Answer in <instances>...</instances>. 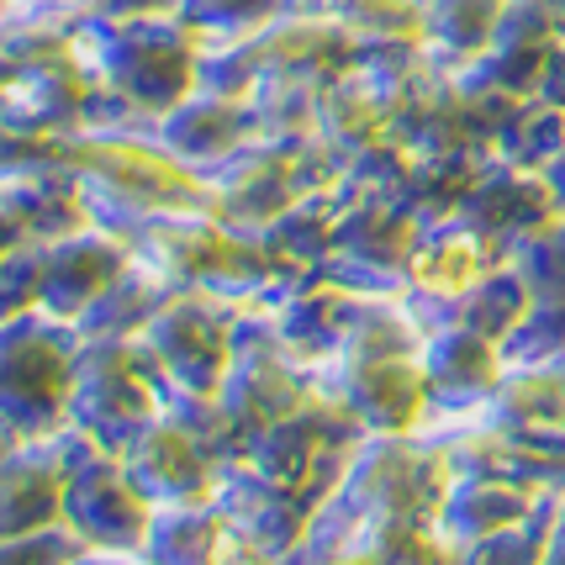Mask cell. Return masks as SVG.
<instances>
[{"label":"cell","instance_id":"obj_1","mask_svg":"<svg viewBox=\"0 0 565 565\" xmlns=\"http://www.w3.org/2000/svg\"><path fill=\"white\" fill-rule=\"evenodd\" d=\"M64 164L79 180V196L90 217L127 233L132 222L180 212V206H212L206 174L191 170L180 153L159 143L153 127L111 122V127H79L64 138Z\"/></svg>","mask_w":565,"mask_h":565},{"label":"cell","instance_id":"obj_2","mask_svg":"<svg viewBox=\"0 0 565 565\" xmlns=\"http://www.w3.org/2000/svg\"><path fill=\"white\" fill-rule=\"evenodd\" d=\"M159 407H164L159 370L138 339H79L64 418L79 423L100 449L122 455Z\"/></svg>","mask_w":565,"mask_h":565},{"label":"cell","instance_id":"obj_3","mask_svg":"<svg viewBox=\"0 0 565 565\" xmlns=\"http://www.w3.org/2000/svg\"><path fill=\"white\" fill-rule=\"evenodd\" d=\"M74 354H79V328L43 307L0 322V418L17 423L22 434L64 423Z\"/></svg>","mask_w":565,"mask_h":565},{"label":"cell","instance_id":"obj_4","mask_svg":"<svg viewBox=\"0 0 565 565\" xmlns=\"http://www.w3.org/2000/svg\"><path fill=\"white\" fill-rule=\"evenodd\" d=\"M244 301H222L206 291H174L148 328L138 333V344L148 349V360L159 370V392L164 396H212L227 375L233 360V312Z\"/></svg>","mask_w":565,"mask_h":565},{"label":"cell","instance_id":"obj_5","mask_svg":"<svg viewBox=\"0 0 565 565\" xmlns=\"http://www.w3.org/2000/svg\"><path fill=\"white\" fill-rule=\"evenodd\" d=\"M339 196H344V212H339V233H333V254L322 275L344 280L354 291H402L407 259L428 222L396 191L339 185Z\"/></svg>","mask_w":565,"mask_h":565},{"label":"cell","instance_id":"obj_6","mask_svg":"<svg viewBox=\"0 0 565 565\" xmlns=\"http://www.w3.org/2000/svg\"><path fill=\"white\" fill-rule=\"evenodd\" d=\"M96 449L100 444L70 418L43 434H26L0 460V540H22V534H43L53 523H64V481Z\"/></svg>","mask_w":565,"mask_h":565},{"label":"cell","instance_id":"obj_7","mask_svg":"<svg viewBox=\"0 0 565 565\" xmlns=\"http://www.w3.org/2000/svg\"><path fill=\"white\" fill-rule=\"evenodd\" d=\"M328 396H339L365 434H418L434 418L428 402V375L418 354H392V360H354V365H312Z\"/></svg>","mask_w":565,"mask_h":565},{"label":"cell","instance_id":"obj_8","mask_svg":"<svg viewBox=\"0 0 565 565\" xmlns=\"http://www.w3.org/2000/svg\"><path fill=\"white\" fill-rule=\"evenodd\" d=\"M153 502L132 481V470L122 466V455L96 449L90 460H79L64 481V523L85 544L100 550H143Z\"/></svg>","mask_w":565,"mask_h":565},{"label":"cell","instance_id":"obj_9","mask_svg":"<svg viewBox=\"0 0 565 565\" xmlns=\"http://www.w3.org/2000/svg\"><path fill=\"white\" fill-rule=\"evenodd\" d=\"M502 259H508V254H502L492 238H481L476 227H466V222H455V217H439L423 227L418 248H413V259H407L402 296H407V307L423 318V328H434V322H439L476 280H487Z\"/></svg>","mask_w":565,"mask_h":565},{"label":"cell","instance_id":"obj_10","mask_svg":"<svg viewBox=\"0 0 565 565\" xmlns=\"http://www.w3.org/2000/svg\"><path fill=\"white\" fill-rule=\"evenodd\" d=\"M212 502H217V513L227 518L233 534H244L248 544H259V550L280 565L307 544V529H312V502L296 497L291 487L270 481L265 470H254L248 460H233V466L217 470Z\"/></svg>","mask_w":565,"mask_h":565},{"label":"cell","instance_id":"obj_11","mask_svg":"<svg viewBox=\"0 0 565 565\" xmlns=\"http://www.w3.org/2000/svg\"><path fill=\"white\" fill-rule=\"evenodd\" d=\"M423 375H428V402H434V418H466L481 413L492 392L508 375V354L497 339L460 328V322H439L423 333Z\"/></svg>","mask_w":565,"mask_h":565},{"label":"cell","instance_id":"obj_12","mask_svg":"<svg viewBox=\"0 0 565 565\" xmlns=\"http://www.w3.org/2000/svg\"><path fill=\"white\" fill-rule=\"evenodd\" d=\"M561 212V201L550 191L544 170H523V164H508V159H487L470 191L455 206V222L476 227L481 238H492L502 254H513L518 238H529L540 222H550Z\"/></svg>","mask_w":565,"mask_h":565},{"label":"cell","instance_id":"obj_13","mask_svg":"<svg viewBox=\"0 0 565 565\" xmlns=\"http://www.w3.org/2000/svg\"><path fill=\"white\" fill-rule=\"evenodd\" d=\"M561 43H565V17L555 0H513L508 22L497 26L492 49L481 53L466 74L487 79V85H497V90H508L518 100H529L544 90Z\"/></svg>","mask_w":565,"mask_h":565},{"label":"cell","instance_id":"obj_14","mask_svg":"<svg viewBox=\"0 0 565 565\" xmlns=\"http://www.w3.org/2000/svg\"><path fill=\"white\" fill-rule=\"evenodd\" d=\"M153 132H159V143L170 148V153H180L191 170L212 174L244 143H254L265 127H259V111H254L248 96H227V90L201 85V90H191L174 111H164V117L153 122Z\"/></svg>","mask_w":565,"mask_h":565},{"label":"cell","instance_id":"obj_15","mask_svg":"<svg viewBox=\"0 0 565 565\" xmlns=\"http://www.w3.org/2000/svg\"><path fill=\"white\" fill-rule=\"evenodd\" d=\"M122 466L148 492V502H206L217 487V460L159 407L122 449Z\"/></svg>","mask_w":565,"mask_h":565},{"label":"cell","instance_id":"obj_16","mask_svg":"<svg viewBox=\"0 0 565 565\" xmlns=\"http://www.w3.org/2000/svg\"><path fill=\"white\" fill-rule=\"evenodd\" d=\"M127 259H132V244L117 227H106V222H85V227H74L64 238H53L49 280H43V312L74 322L117 280V270Z\"/></svg>","mask_w":565,"mask_h":565},{"label":"cell","instance_id":"obj_17","mask_svg":"<svg viewBox=\"0 0 565 565\" xmlns=\"http://www.w3.org/2000/svg\"><path fill=\"white\" fill-rule=\"evenodd\" d=\"M312 138H318L328 153H339L349 170L360 153H370V148L386 143V138H396L392 100L381 96V85L354 64V70H344L339 79L322 85L318 117H312Z\"/></svg>","mask_w":565,"mask_h":565},{"label":"cell","instance_id":"obj_18","mask_svg":"<svg viewBox=\"0 0 565 565\" xmlns=\"http://www.w3.org/2000/svg\"><path fill=\"white\" fill-rule=\"evenodd\" d=\"M544 492L550 487H523V481H502V476H455L439 502V513H434V529L444 534L449 550H460V544L487 540L497 529L523 523L540 508Z\"/></svg>","mask_w":565,"mask_h":565},{"label":"cell","instance_id":"obj_19","mask_svg":"<svg viewBox=\"0 0 565 565\" xmlns=\"http://www.w3.org/2000/svg\"><path fill=\"white\" fill-rule=\"evenodd\" d=\"M170 296H174L170 280L132 254L122 270H117V280L74 318V328H79V339H138L148 328V318H153Z\"/></svg>","mask_w":565,"mask_h":565},{"label":"cell","instance_id":"obj_20","mask_svg":"<svg viewBox=\"0 0 565 565\" xmlns=\"http://www.w3.org/2000/svg\"><path fill=\"white\" fill-rule=\"evenodd\" d=\"M508 11H513V0H423V49L444 70H470L492 49Z\"/></svg>","mask_w":565,"mask_h":565},{"label":"cell","instance_id":"obj_21","mask_svg":"<svg viewBox=\"0 0 565 565\" xmlns=\"http://www.w3.org/2000/svg\"><path fill=\"white\" fill-rule=\"evenodd\" d=\"M227 534V518L217 513V502H153L143 534L148 565H212L217 544Z\"/></svg>","mask_w":565,"mask_h":565},{"label":"cell","instance_id":"obj_22","mask_svg":"<svg viewBox=\"0 0 565 565\" xmlns=\"http://www.w3.org/2000/svg\"><path fill=\"white\" fill-rule=\"evenodd\" d=\"M339 212H344L339 185H328V191H307V196H296L291 206L270 222L265 244H270L291 270H322V265H328V254H333Z\"/></svg>","mask_w":565,"mask_h":565},{"label":"cell","instance_id":"obj_23","mask_svg":"<svg viewBox=\"0 0 565 565\" xmlns=\"http://www.w3.org/2000/svg\"><path fill=\"white\" fill-rule=\"evenodd\" d=\"M529 307H534V291H529V280L513 270V259H502L487 280H476L439 322H460V328H476V333H487L497 344H508L518 333V322L529 318ZM434 322V328H439Z\"/></svg>","mask_w":565,"mask_h":565},{"label":"cell","instance_id":"obj_24","mask_svg":"<svg viewBox=\"0 0 565 565\" xmlns=\"http://www.w3.org/2000/svg\"><path fill=\"white\" fill-rule=\"evenodd\" d=\"M296 6L339 22L360 49L423 38V0H296Z\"/></svg>","mask_w":565,"mask_h":565},{"label":"cell","instance_id":"obj_25","mask_svg":"<svg viewBox=\"0 0 565 565\" xmlns=\"http://www.w3.org/2000/svg\"><path fill=\"white\" fill-rule=\"evenodd\" d=\"M565 148V100L529 96L518 100V111L508 117V127L497 132V159L523 164V170H550V159Z\"/></svg>","mask_w":565,"mask_h":565},{"label":"cell","instance_id":"obj_26","mask_svg":"<svg viewBox=\"0 0 565 565\" xmlns=\"http://www.w3.org/2000/svg\"><path fill=\"white\" fill-rule=\"evenodd\" d=\"M550 518H555V487L540 497V508L523 518V523L497 529V534H487V540H476V544H460L449 565H540Z\"/></svg>","mask_w":565,"mask_h":565},{"label":"cell","instance_id":"obj_27","mask_svg":"<svg viewBox=\"0 0 565 565\" xmlns=\"http://www.w3.org/2000/svg\"><path fill=\"white\" fill-rule=\"evenodd\" d=\"M49 248H53V238H26V233L0 248V322L22 318L32 307H43Z\"/></svg>","mask_w":565,"mask_h":565},{"label":"cell","instance_id":"obj_28","mask_svg":"<svg viewBox=\"0 0 565 565\" xmlns=\"http://www.w3.org/2000/svg\"><path fill=\"white\" fill-rule=\"evenodd\" d=\"M508 259H513V270L529 280L534 301H561L565 296V212L540 222L529 238H518Z\"/></svg>","mask_w":565,"mask_h":565},{"label":"cell","instance_id":"obj_29","mask_svg":"<svg viewBox=\"0 0 565 565\" xmlns=\"http://www.w3.org/2000/svg\"><path fill=\"white\" fill-rule=\"evenodd\" d=\"M291 0H180V17L201 32V43H233L275 22Z\"/></svg>","mask_w":565,"mask_h":565},{"label":"cell","instance_id":"obj_30","mask_svg":"<svg viewBox=\"0 0 565 565\" xmlns=\"http://www.w3.org/2000/svg\"><path fill=\"white\" fill-rule=\"evenodd\" d=\"M370 555L381 565H449L455 550L444 544V534L434 523H413V518H392V523H375L360 534Z\"/></svg>","mask_w":565,"mask_h":565},{"label":"cell","instance_id":"obj_31","mask_svg":"<svg viewBox=\"0 0 565 565\" xmlns=\"http://www.w3.org/2000/svg\"><path fill=\"white\" fill-rule=\"evenodd\" d=\"M508 365H540V360H565V296L561 301H534L518 333L502 344Z\"/></svg>","mask_w":565,"mask_h":565},{"label":"cell","instance_id":"obj_32","mask_svg":"<svg viewBox=\"0 0 565 565\" xmlns=\"http://www.w3.org/2000/svg\"><path fill=\"white\" fill-rule=\"evenodd\" d=\"M85 540L74 534L70 523H53L43 534H22V540H0V565H64L70 555H79Z\"/></svg>","mask_w":565,"mask_h":565},{"label":"cell","instance_id":"obj_33","mask_svg":"<svg viewBox=\"0 0 565 565\" xmlns=\"http://www.w3.org/2000/svg\"><path fill=\"white\" fill-rule=\"evenodd\" d=\"M212 565H280V561H270L259 544H248L244 534H233V529H227V534H222V544H217V561H212Z\"/></svg>","mask_w":565,"mask_h":565},{"label":"cell","instance_id":"obj_34","mask_svg":"<svg viewBox=\"0 0 565 565\" xmlns=\"http://www.w3.org/2000/svg\"><path fill=\"white\" fill-rule=\"evenodd\" d=\"M64 565H148V555L143 550H100V544H85Z\"/></svg>","mask_w":565,"mask_h":565},{"label":"cell","instance_id":"obj_35","mask_svg":"<svg viewBox=\"0 0 565 565\" xmlns=\"http://www.w3.org/2000/svg\"><path fill=\"white\" fill-rule=\"evenodd\" d=\"M540 565H565V492L561 487H555V518H550V534H544Z\"/></svg>","mask_w":565,"mask_h":565},{"label":"cell","instance_id":"obj_36","mask_svg":"<svg viewBox=\"0 0 565 565\" xmlns=\"http://www.w3.org/2000/svg\"><path fill=\"white\" fill-rule=\"evenodd\" d=\"M291 565H381V561L370 555L365 544H349V550H328V555H301Z\"/></svg>","mask_w":565,"mask_h":565},{"label":"cell","instance_id":"obj_37","mask_svg":"<svg viewBox=\"0 0 565 565\" xmlns=\"http://www.w3.org/2000/svg\"><path fill=\"white\" fill-rule=\"evenodd\" d=\"M22 11H38V17H90L96 0H22Z\"/></svg>","mask_w":565,"mask_h":565},{"label":"cell","instance_id":"obj_38","mask_svg":"<svg viewBox=\"0 0 565 565\" xmlns=\"http://www.w3.org/2000/svg\"><path fill=\"white\" fill-rule=\"evenodd\" d=\"M540 96L565 100V43H561V53H555V64H550V79H544V90H540Z\"/></svg>","mask_w":565,"mask_h":565},{"label":"cell","instance_id":"obj_39","mask_svg":"<svg viewBox=\"0 0 565 565\" xmlns=\"http://www.w3.org/2000/svg\"><path fill=\"white\" fill-rule=\"evenodd\" d=\"M544 180H550V191H555V201H561V212H565V148L550 159V170H544Z\"/></svg>","mask_w":565,"mask_h":565},{"label":"cell","instance_id":"obj_40","mask_svg":"<svg viewBox=\"0 0 565 565\" xmlns=\"http://www.w3.org/2000/svg\"><path fill=\"white\" fill-rule=\"evenodd\" d=\"M22 439H26V434L17 428V423H6V418H0V460H6V455H11V449H17Z\"/></svg>","mask_w":565,"mask_h":565},{"label":"cell","instance_id":"obj_41","mask_svg":"<svg viewBox=\"0 0 565 565\" xmlns=\"http://www.w3.org/2000/svg\"><path fill=\"white\" fill-rule=\"evenodd\" d=\"M17 17H22V0H0V32L17 22Z\"/></svg>","mask_w":565,"mask_h":565},{"label":"cell","instance_id":"obj_42","mask_svg":"<svg viewBox=\"0 0 565 565\" xmlns=\"http://www.w3.org/2000/svg\"><path fill=\"white\" fill-rule=\"evenodd\" d=\"M11 238H22V233H17V222H11V217H6V212H0V248L11 244Z\"/></svg>","mask_w":565,"mask_h":565},{"label":"cell","instance_id":"obj_43","mask_svg":"<svg viewBox=\"0 0 565 565\" xmlns=\"http://www.w3.org/2000/svg\"><path fill=\"white\" fill-rule=\"evenodd\" d=\"M555 6H561V17H565V0H555Z\"/></svg>","mask_w":565,"mask_h":565},{"label":"cell","instance_id":"obj_44","mask_svg":"<svg viewBox=\"0 0 565 565\" xmlns=\"http://www.w3.org/2000/svg\"><path fill=\"white\" fill-rule=\"evenodd\" d=\"M561 492H565V476H561Z\"/></svg>","mask_w":565,"mask_h":565}]
</instances>
